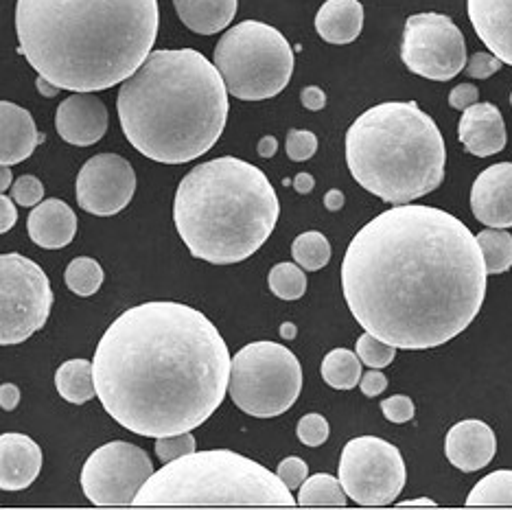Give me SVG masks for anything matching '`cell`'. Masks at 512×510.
Wrapping results in <instances>:
<instances>
[{
    "label": "cell",
    "mask_w": 512,
    "mask_h": 510,
    "mask_svg": "<svg viewBox=\"0 0 512 510\" xmlns=\"http://www.w3.org/2000/svg\"><path fill=\"white\" fill-rule=\"evenodd\" d=\"M486 276L471 230L451 213L421 204L372 217L342 261V289L355 320L405 351L458 338L480 314Z\"/></svg>",
    "instance_id": "6da1fadb"
},
{
    "label": "cell",
    "mask_w": 512,
    "mask_h": 510,
    "mask_svg": "<svg viewBox=\"0 0 512 510\" xmlns=\"http://www.w3.org/2000/svg\"><path fill=\"white\" fill-rule=\"evenodd\" d=\"M230 362L226 340L202 311L143 303L103 333L92 373L103 410L116 423L162 438L211 419L228 392Z\"/></svg>",
    "instance_id": "7a4b0ae2"
},
{
    "label": "cell",
    "mask_w": 512,
    "mask_h": 510,
    "mask_svg": "<svg viewBox=\"0 0 512 510\" xmlns=\"http://www.w3.org/2000/svg\"><path fill=\"white\" fill-rule=\"evenodd\" d=\"M158 22V0H18V53L60 90L99 92L138 71Z\"/></svg>",
    "instance_id": "3957f363"
},
{
    "label": "cell",
    "mask_w": 512,
    "mask_h": 510,
    "mask_svg": "<svg viewBox=\"0 0 512 510\" xmlns=\"http://www.w3.org/2000/svg\"><path fill=\"white\" fill-rule=\"evenodd\" d=\"M123 134L145 158L184 165L213 149L228 121V88L195 49L151 51L116 97Z\"/></svg>",
    "instance_id": "277c9868"
},
{
    "label": "cell",
    "mask_w": 512,
    "mask_h": 510,
    "mask_svg": "<svg viewBox=\"0 0 512 510\" xmlns=\"http://www.w3.org/2000/svg\"><path fill=\"white\" fill-rule=\"evenodd\" d=\"M281 204L265 173L224 156L197 165L182 178L173 219L195 259L241 263L274 233Z\"/></svg>",
    "instance_id": "5b68a950"
},
{
    "label": "cell",
    "mask_w": 512,
    "mask_h": 510,
    "mask_svg": "<svg viewBox=\"0 0 512 510\" xmlns=\"http://www.w3.org/2000/svg\"><path fill=\"white\" fill-rule=\"evenodd\" d=\"M346 162L368 193L410 204L445 180V138L416 101L379 103L348 127Z\"/></svg>",
    "instance_id": "8992f818"
},
{
    "label": "cell",
    "mask_w": 512,
    "mask_h": 510,
    "mask_svg": "<svg viewBox=\"0 0 512 510\" xmlns=\"http://www.w3.org/2000/svg\"><path fill=\"white\" fill-rule=\"evenodd\" d=\"M132 506H296L276 473L228 449L193 451L167 462Z\"/></svg>",
    "instance_id": "52a82bcc"
},
{
    "label": "cell",
    "mask_w": 512,
    "mask_h": 510,
    "mask_svg": "<svg viewBox=\"0 0 512 510\" xmlns=\"http://www.w3.org/2000/svg\"><path fill=\"white\" fill-rule=\"evenodd\" d=\"M213 60L230 95L241 101L276 97L294 73V51L287 38L259 20L228 29L215 46Z\"/></svg>",
    "instance_id": "ba28073f"
},
{
    "label": "cell",
    "mask_w": 512,
    "mask_h": 510,
    "mask_svg": "<svg viewBox=\"0 0 512 510\" xmlns=\"http://www.w3.org/2000/svg\"><path fill=\"white\" fill-rule=\"evenodd\" d=\"M228 392L239 410L256 419H274L298 401L302 366L278 342H252L232 357Z\"/></svg>",
    "instance_id": "9c48e42d"
},
{
    "label": "cell",
    "mask_w": 512,
    "mask_h": 510,
    "mask_svg": "<svg viewBox=\"0 0 512 510\" xmlns=\"http://www.w3.org/2000/svg\"><path fill=\"white\" fill-rule=\"evenodd\" d=\"M51 309L53 289L40 265L18 252L0 254V346L29 340Z\"/></svg>",
    "instance_id": "30bf717a"
},
{
    "label": "cell",
    "mask_w": 512,
    "mask_h": 510,
    "mask_svg": "<svg viewBox=\"0 0 512 510\" xmlns=\"http://www.w3.org/2000/svg\"><path fill=\"white\" fill-rule=\"evenodd\" d=\"M340 480L344 493L359 506H390L401 495L407 469L401 451L377 436L348 440L340 458Z\"/></svg>",
    "instance_id": "8fae6325"
},
{
    "label": "cell",
    "mask_w": 512,
    "mask_h": 510,
    "mask_svg": "<svg viewBox=\"0 0 512 510\" xmlns=\"http://www.w3.org/2000/svg\"><path fill=\"white\" fill-rule=\"evenodd\" d=\"M401 60L418 77L449 81L467 66V42L449 16L414 14L405 22Z\"/></svg>",
    "instance_id": "7c38bea8"
},
{
    "label": "cell",
    "mask_w": 512,
    "mask_h": 510,
    "mask_svg": "<svg viewBox=\"0 0 512 510\" xmlns=\"http://www.w3.org/2000/svg\"><path fill=\"white\" fill-rule=\"evenodd\" d=\"M154 465L138 445L114 440L92 451L81 469V489L95 506H132Z\"/></svg>",
    "instance_id": "4fadbf2b"
},
{
    "label": "cell",
    "mask_w": 512,
    "mask_h": 510,
    "mask_svg": "<svg viewBox=\"0 0 512 510\" xmlns=\"http://www.w3.org/2000/svg\"><path fill=\"white\" fill-rule=\"evenodd\" d=\"M136 193V173L119 154L92 156L77 176V204L86 213L110 217L121 213Z\"/></svg>",
    "instance_id": "5bb4252c"
},
{
    "label": "cell",
    "mask_w": 512,
    "mask_h": 510,
    "mask_svg": "<svg viewBox=\"0 0 512 510\" xmlns=\"http://www.w3.org/2000/svg\"><path fill=\"white\" fill-rule=\"evenodd\" d=\"M108 108L90 92H77L64 99L55 114V127L62 141L75 147H90L99 143L108 132Z\"/></svg>",
    "instance_id": "9a60e30c"
},
{
    "label": "cell",
    "mask_w": 512,
    "mask_h": 510,
    "mask_svg": "<svg viewBox=\"0 0 512 510\" xmlns=\"http://www.w3.org/2000/svg\"><path fill=\"white\" fill-rule=\"evenodd\" d=\"M471 211L484 226H512V162H499L477 176L471 189Z\"/></svg>",
    "instance_id": "2e32d148"
},
{
    "label": "cell",
    "mask_w": 512,
    "mask_h": 510,
    "mask_svg": "<svg viewBox=\"0 0 512 510\" xmlns=\"http://www.w3.org/2000/svg\"><path fill=\"white\" fill-rule=\"evenodd\" d=\"M445 454L451 465L462 473H475L488 467L497 454L493 427L475 419L460 421L447 434Z\"/></svg>",
    "instance_id": "e0dca14e"
},
{
    "label": "cell",
    "mask_w": 512,
    "mask_h": 510,
    "mask_svg": "<svg viewBox=\"0 0 512 510\" xmlns=\"http://www.w3.org/2000/svg\"><path fill=\"white\" fill-rule=\"evenodd\" d=\"M458 138L469 154L488 158L506 147V123L502 112L493 103H473L464 110Z\"/></svg>",
    "instance_id": "ac0fdd59"
},
{
    "label": "cell",
    "mask_w": 512,
    "mask_h": 510,
    "mask_svg": "<svg viewBox=\"0 0 512 510\" xmlns=\"http://www.w3.org/2000/svg\"><path fill=\"white\" fill-rule=\"evenodd\" d=\"M42 449L27 434L0 436V491H25L38 480Z\"/></svg>",
    "instance_id": "d6986e66"
},
{
    "label": "cell",
    "mask_w": 512,
    "mask_h": 510,
    "mask_svg": "<svg viewBox=\"0 0 512 510\" xmlns=\"http://www.w3.org/2000/svg\"><path fill=\"white\" fill-rule=\"evenodd\" d=\"M467 9L477 38L512 66V0H469Z\"/></svg>",
    "instance_id": "ffe728a7"
},
{
    "label": "cell",
    "mask_w": 512,
    "mask_h": 510,
    "mask_svg": "<svg viewBox=\"0 0 512 510\" xmlns=\"http://www.w3.org/2000/svg\"><path fill=\"white\" fill-rule=\"evenodd\" d=\"M44 141L31 112L11 101H0V165L11 167L27 160Z\"/></svg>",
    "instance_id": "44dd1931"
},
{
    "label": "cell",
    "mask_w": 512,
    "mask_h": 510,
    "mask_svg": "<svg viewBox=\"0 0 512 510\" xmlns=\"http://www.w3.org/2000/svg\"><path fill=\"white\" fill-rule=\"evenodd\" d=\"M31 241L44 250H60L75 239L77 215L62 200H44L33 208L27 219Z\"/></svg>",
    "instance_id": "7402d4cb"
},
{
    "label": "cell",
    "mask_w": 512,
    "mask_h": 510,
    "mask_svg": "<svg viewBox=\"0 0 512 510\" xmlns=\"http://www.w3.org/2000/svg\"><path fill=\"white\" fill-rule=\"evenodd\" d=\"M364 29V7L359 0H327L316 16L318 36L329 44H351Z\"/></svg>",
    "instance_id": "603a6c76"
},
{
    "label": "cell",
    "mask_w": 512,
    "mask_h": 510,
    "mask_svg": "<svg viewBox=\"0 0 512 510\" xmlns=\"http://www.w3.org/2000/svg\"><path fill=\"white\" fill-rule=\"evenodd\" d=\"M239 0H173L182 25L200 36H215L237 16Z\"/></svg>",
    "instance_id": "cb8c5ba5"
},
{
    "label": "cell",
    "mask_w": 512,
    "mask_h": 510,
    "mask_svg": "<svg viewBox=\"0 0 512 510\" xmlns=\"http://www.w3.org/2000/svg\"><path fill=\"white\" fill-rule=\"evenodd\" d=\"M55 388L60 397L68 403H86L97 397L95 388V373L88 359H71L64 362L55 373Z\"/></svg>",
    "instance_id": "d4e9b609"
},
{
    "label": "cell",
    "mask_w": 512,
    "mask_h": 510,
    "mask_svg": "<svg viewBox=\"0 0 512 510\" xmlns=\"http://www.w3.org/2000/svg\"><path fill=\"white\" fill-rule=\"evenodd\" d=\"M348 495L344 493L342 484L329 473H316L300 484L298 506H327V508H344Z\"/></svg>",
    "instance_id": "484cf974"
},
{
    "label": "cell",
    "mask_w": 512,
    "mask_h": 510,
    "mask_svg": "<svg viewBox=\"0 0 512 510\" xmlns=\"http://www.w3.org/2000/svg\"><path fill=\"white\" fill-rule=\"evenodd\" d=\"M362 375V359L348 349H333L322 362V379L335 390H353Z\"/></svg>",
    "instance_id": "4316f807"
},
{
    "label": "cell",
    "mask_w": 512,
    "mask_h": 510,
    "mask_svg": "<svg viewBox=\"0 0 512 510\" xmlns=\"http://www.w3.org/2000/svg\"><path fill=\"white\" fill-rule=\"evenodd\" d=\"M467 506H512V471L502 469L488 473L471 489Z\"/></svg>",
    "instance_id": "83f0119b"
},
{
    "label": "cell",
    "mask_w": 512,
    "mask_h": 510,
    "mask_svg": "<svg viewBox=\"0 0 512 510\" xmlns=\"http://www.w3.org/2000/svg\"><path fill=\"white\" fill-rule=\"evenodd\" d=\"M477 243H480L486 274H504L512 268V235L504 228L482 230Z\"/></svg>",
    "instance_id": "f1b7e54d"
},
{
    "label": "cell",
    "mask_w": 512,
    "mask_h": 510,
    "mask_svg": "<svg viewBox=\"0 0 512 510\" xmlns=\"http://www.w3.org/2000/svg\"><path fill=\"white\" fill-rule=\"evenodd\" d=\"M292 257L302 270L318 272L331 261V243L318 230H309L294 239Z\"/></svg>",
    "instance_id": "f546056e"
},
{
    "label": "cell",
    "mask_w": 512,
    "mask_h": 510,
    "mask_svg": "<svg viewBox=\"0 0 512 510\" xmlns=\"http://www.w3.org/2000/svg\"><path fill=\"white\" fill-rule=\"evenodd\" d=\"M103 268L99 265V261L90 259V257H77L71 263H68V268L64 272V281L71 289L73 294L77 296H92L97 294L101 285H103Z\"/></svg>",
    "instance_id": "4dcf8cb0"
},
{
    "label": "cell",
    "mask_w": 512,
    "mask_h": 510,
    "mask_svg": "<svg viewBox=\"0 0 512 510\" xmlns=\"http://www.w3.org/2000/svg\"><path fill=\"white\" fill-rule=\"evenodd\" d=\"M272 294L283 300H298L307 292V276L298 263H278L267 276Z\"/></svg>",
    "instance_id": "1f68e13d"
},
{
    "label": "cell",
    "mask_w": 512,
    "mask_h": 510,
    "mask_svg": "<svg viewBox=\"0 0 512 510\" xmlns=\"http://www.w3.org/2000/svg\"><path fill=\"white\" fill-rule=\"evenodd\" d=\"M357 357L362 359V364L370 368H386L394 362L397 357V346L381 342L372 333H364L362 338L357 340Z\"/></svg>",
    "instance_id": "d6a6232c"
},
{
    "label": "cell",
    "mask_w": 512,
    "mask_h": 510,
    "mask_svg": "<svg viewBox=\"0 0 512 510\" xmlns=\"http://www.w3.org/2000/svg\"><path fill=\"white\" fill-rule=\"evenodd\" d=\"M193 451H195V436L191 432L156 438V456L160 462H165V465L171 460L189 456Z\"/></svg>",
    "instance_id": "836d02e7"
},
{
    "label": "cell",
    "mask_w": 512,
    "mask_h": 510,
    "mask_svg": "<svg viewBox=\"0 0 512 510\" xmlns=\"http://www.w3.org/2000/svg\"><path fill=\"white\" fill-rule=\"evenodd\" d=\"M329 432H331L329 421L324 419L322 414L302 416V419L298 421V430H296L300 443L307 445V447H320V445L327 443Z\"/></svg>",
    "instance_id": "e575fe53"
},
{
    "label": "cell",
    "mask_w": 512,
    "mask_h": 510,
    "mask_svg": "<svg viewBox=\"0 0 512 510\" xmlns=\"http://www.w3.org/2000/svg\"><path fill=\"white\" fill-rule=\"evenodd\" d=\"M285 149L294 162H305L318 152V136L309 130H289Z\"/></svg>",
    "instance_id": "d590c367"
},
{
    "label": "cell",
    "mask_w": 512,
    "mask_h": 510,
    "mask_svg": "<svg viewBox=\"0 0 512 510\" xmlns=\"http://www.w3.org/2000/svg\"><path fill=\"white\" fill-rule=\"evenodd\" d=\"M11 197H14L16 204L20 206H38L44 197V187L36 176H20L14 187H11Z\"/></svg>",
    "instance_id": "8d00e7d4"
},
{
    "label": "cell",
    "mask_w": 512,
    "mask_h": 510,
    "mask_svg": "<svg viewBox=\"0 0 512 510\" xmlns=\"http://www.w3.org/2000/svg\"><path fill=\"white\" fill-rule=\"evenodd\" d=\"M381 412L390 423H407L414 419L416 408L410 397H405V394H394V397L381 401Z\"/></svg>",
    "instance_id": "74e56055"
},
{
    "label": "cell",
    "mask_w": 512,
    "mask_h": 510,
    "mask_svg": "<svg viewBox=\"0 0 512 510\" xmlns=\"http://www.w3.org/2000/svg\"><path fill=\"white\" fill-rule=\"evenodd\" d=\"M276 475L283 480V484L287 486L289 491H294V489H300V484L307 480L309 467H307V462L302 460V458L289 456V458H285L281 462V465H278Z\"/></svg>",
    "instance_id": "f35d334b"
},
{
    "label": "cell",
    "mask_w": 512,
    "mask_h": 510,
    "mask_svg": "<svg viewBox=\"0 0 512 510\" xmlns=\"http://www.w3.org/2000/svg\"><path fill=\"white\" fill-rule=\"evenodd\" d=\"M502 66L504 62L493 53H475L464 68H467V75L473 79H488L497 71H502Z\"/></svg>",
    "instance_id": "ab89813d"
},
{
    "label": "cell",
    "mask_w": 512,
    "mask_h": 510,
    "mask_svg": "<svg viewBox=\"0 0 512 510\" xmlns=\"http://www.w3.org/2000/svg\"><path fill=\"white\" fill-rule=\"evenodd\" d=\"M480 99V90H477L473 84H460L449 92V106L456 110H467L473 103Z\"/></svg>",
    "instance_id": "60d3db41"
},
{
    "label": "cell",
    "mask_w": 512,
    "mask_h": 510,
    "mask_svg": "<svg viewBox=\"0 0 512 510\" xmlns=\"http://www.w3.org/2000/svg\"><path fill=\"white\" fill-rule=\"evenodd\" d=\"M359 388L366 394V397H379L381 392H386L388 388V377L381 373V368H370L366 375L359 379Z\"/></svg>",
    "instance_id": "b9f144b4"
},
{
    "label": "cell",
    "mask_w": 512,
    "mask_h": 510,
    "mask_svg": "<svg viewBox=\"0 0 512 510\" xmlns=\"http://www.w3.org/2000/svg\"><path fill=\"white\" fill-rule=\"evenodd\" d=\"M18 222V211L14 204V197H7L0 193V235L9 233L11 228Z\"/></svg>",
    "instance_id": "7bdbcfd3"
},
{
    "label": "cell",
    "mask_w": 512,
    "mask_h": 510,
    "mask_svg": "<svg viewBox=\"0 0 512 510\" xmlns=\"http://www.w3.org/2000/svg\"><path fill=\"white\" fill-rule=\"evenodd\" d=\"M300 101L307 110L320 112L324 106H327V95H324V90L318 86H307L305 90H302Z\"/></svg>",
    "instance_id": "ee69618b"
},
{
    "label": "cell",
    "mask_w": 512,
    "mask_h": 510,
    "mask_svg": "<svg viewBox=\"0 0 512 510\" xmlns=\"http://www.w3.org/2000/svg\"><path fill=\"white\" fill-rule=\"evenodd\" d=\"M20 403V390L16 384H3L0 386V408L11 412L16 410Z\"/></svg>",
    "instance_id": "f6af8a7d"
},
{
    "label": "cell",
    "mask_w": 512,
    "mask_h": 510,
    "mask_svg": "<svg viewBox=\"0 0 512 510\" xmlns=\"http://www.w3.org/2000/svg\"><path fill=\"white\" fill-rule=\"evenodd\" d=\"M324 206H327V211L337 213L340 208H344V193L340 189H331L327 195H324Z\"/></svg>",
    "instance_id": "bcb514c9"
},
{
    "label": "cell",
    "mask_w": 512,
    "mask_h": 510,
    "mask_svg": "<svg viewBox=\"0 0 512 510\" xmlns=\"http://www.w3.org/2000/svg\"><path fill=\"white\" fill-rule=\"evenodd\" d=\"M313 187H316V180H313L311 173H298V176L294 178V189H296L300 195L311 193Z\"/></svg>",
    "instance_id": "7dc6e473"
},
{
    "label": "cell",
    "mask_w": 512,
    "mask_h": 510,
    "mask_svg": "<svg viewBox=\"0 0 512 510\" xmlns=\"http://www.w3.org/2000/svg\"><path fill=\"white\" fill-rule=\"evenodd\" d=\"M259 156L261 158H272L276 152H278V141L274 136H263L259 141Z\"/></svg>",
    "instance_id": "c3c4849f"
},
{
    "label": "cell",
    "mask_w": 512,
    "mask_h": 510,
    "mask_svg": "<svg viewBox=\"0 0 512 510\" xmlns=\"http://www.w3.org/2000/svg\"><path fill=\"white\" fill-rule=\"evenodd\" d=\"M36 86H38V90H40V95H42V97H55V95H60V88L53 86L51 81H49V79H44V77H38Z\"/></svg>",
    "instance_id": "681fc988"
},
{
    "label": "cell",
    "mask_w": 512,
    "mask_h": 510,
    "mask_svg": "<svg viewBox=\"0 0 512 510\" xmlns=\"http://www.w3.org/2000/svg\"><path fill=\"white\" fill-rule=\"evenodd\" d=\"M11 180H14V176H11V169L0 165V193L11 187Z\"/></svg>",
    "instance_id": "f907efd6"
},
{
    "label": "cell",
    "mask_w": 512,
    "mask_h": 510,
    "mask_svg": "<svg viewBox=\"0 0 512 510\" xmlns=\"http://www.w3.org/2000/svg\"><path fill=\"white\" fill-rule=\"evenodd\" d=\"M401 508H414V506H427V508H436L438 504L434 500H425V497H421V500H407V502H401L399 504Z\"/></svg>",
    "instance_id": "816d5d0a"
},
{
    "label": "cell",
    "mask_w": 512,
    "mask_h": 510,
    "mask_svg": "<svg viewBox=\"0 0 512 510\" xmlns=\"http://www.w3.org/2000/svg\"><path fill=\"white\" fill-rule=\"evenodd\" d=\"M296 333H298V329H296V324H292V322H285L283 327H281L283 340H294V338H296Z\"/></svg>",
    "instance_id": "f5cc1de1"
},
{
    "label": "cell",
    "mask_w": 512,
    "mask_h": 510,
    "mask_svg": "<svg viewBox=\"0 0 512 510\" xmlns=\"http://www.w3.org/2000/svg\"><path fill=\"white\" fill-rule=\"evenodd\" d=\"M510 106H512V95H510Z\"/></svg>",
    "instance_id": "db71d44e"
}]
</instances>
